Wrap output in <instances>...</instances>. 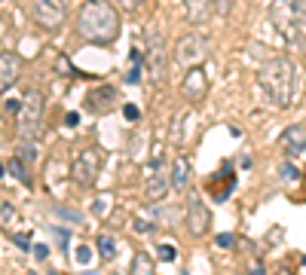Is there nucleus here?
<instances>
[{
  "instance_id": "nucleus-33",
  "label": "nucleus",
  "mask_w": 306,
  "mask_h": 275,
  "mask_svg": "<svg viewBox=\"0 0 306 275\" xmlns=\"http://www.w3.org/2000/svg\"><path fill=\"white\" fill-rule=\"evenodd\" d=\"M64 122H67V125H70V128H74V125H77V122H80V113H67V116H64Z\"/></svg>"
},
{
  "instance_id": "nucleus-10",
  "label": "nucleus",
  "mask_w": 306,
  "mask_h": 275,
  "mask_svg": "<svg viewBox=\"0 0 306 275\" xmlns=\"http://www.w3.org/2000/svg\"><path fill=\"white\" fill-rule=\"evenodd\" d=\"M184 223H187V229H190V235H205L208 229H211V211H208V205L199 199V196H190L187 199V208H184Z\"/></svg>"
},
{
  "instance_id": "nucleus-16",
  "label": "nucleus",
  "mask_w": 306,
  "mask_h": 275,
  "mask_svg": "<svg viewBox=\"0 0 306 275\" xmlns=\"http://www.w3.org/2000/svg\"><path fill=\"white\" fill-rule=\"evenodd\" d=\"M184 12H187V22L190 25H205L208 18H211V0H184Z\"/></svg>"
},
{
  "instance_id": "nucleus-3",
  "label": "nucleus",
  "mask_w": 306,
  "mask_h": 275,
  "mask_svg": "<svg viewBox=\"0 0 306 275\" xmlns=\"http://www.w3.org/2000/svg\"><path fill=\"white\" fill-rule=\"evenodd\" d=\"M269 22L291 46L306 43V0H269Z\"/></svg>"
},
{
  "instance_id": "nucleus-19",
  "label": "nucleus",
  "mask_w": 306,
  "mask_h": 275,
  "mask_svg": "<svg viewBox=\"0 0 306 275\" xmlns=\"http://www.w3.org/2000/svg\"><path fill=\"white\" fill-rule=\"evenodd\" d=\"M6 168H9V174H12L15 180H22V183H25V187H31V174H28V162H22L19 156H15V159H9V165H6Z\"/></svg>"
},
{
  "instance_id": "nucleus-12",
  "label": "nucleus",
  "mask_w": 306,
  "mask_h": 275,
  "mask_svg": "<svg viewBox=\"0 0 306 275\" xmlns=\"http://www.w3.org/2000/svg\"><path fill=\"white\" fill-rule=\"evenodd\" d=\"M22 77V55L19 52H0V92H9Z\"/></svg>"
},
{
  "instance_id": "nucleus-30",
  "label": "nucleus",
  "mask_w": 306,
  "mask_h": 275,
  "mask_svg": "<svg viewBox=\"0 0 306 275\" xmlns=\"http://www.w3.org/2000/svg\"><path fill=\"white\" fill-rule=\"evenodd\" d=\"M34 257H37V260L43 263L46 257H49V245H34Z\"/></svg>"
},
{
  "instance_id": "nucleus-9",
  "label": "nucleus",
  "mask_w": 306,
  "mask_h": 275,
  "mask_svg": "<svg viewBox=\"0 0 306 275\" xmlns=\"http://www.w3.org/2000/svg\"><path fill=\"white\" fill-rule=\"evenodd\" d=\"M172 190L169 168H163V162H150L144 168V199L147 202H163Z\"/></svg>"
},
{
  "instance_id": "nucleus-18",
  "label": "nucleus",
  "mask_w": 306,
  "mask_h": 275,
  "mask_svg": "<svg viewBox=\"0 0 306 275\" xmlns=\"http://www.w3.org/2000/svg\"><path fill=\"white\" fill-rule=\"evenodd\" d=\"M98 257H101L104 263H111L114 257H117V242H114V235H107V232L98 235Z\"/></svg>"
},
{
  "instance_id": "nucleus-24",
  "label": "nucleus",
  "mask_w": 306,
  "mask_h": 275,
  "mask_svg": "<svg viewBox=\"0 0 306 275\" xmlns=\"http://www.w3.org/2000/svg\"><path fill=\"white\" fill-rule=\"evenodd\" d=\"M107 208H111V196H98V199L92 202V214H98V217H104Z\"/></svg>"
},
{
  "instance_id": "nucleus-13",
  "label": "nucleus",
  "mask_w": 306,
  "mask_h": 275,
  "mask_svg": "<svg viewBox=\"0 0 306 275\" xmlns=\"http://www.w3.org/2000/svg\"><path fill=\"white\" fill-rule=\"evenodd\" d=\"M279 144L285 147V153H288V156L303 153V150H306V122L288 125L285 132H282V138H279Z\"/></svg>"
},
{
  "instance_id": "nucleus-17",
  "label": "nucleus",
  "mask_w": 306,
  "mask_h": 275,
  "mask_svg": "<svg viewBox=\"0 0 306 275\" xmlns=\"http://www.w3.org/2000/svg\"><path fill=\"white\" fill-rule=\"evenodd\" d=\"M135 275H150L153 269H156V257H150L147 251H138L135 257H132V266H129Z\"/></svg>"
},
{
  "instance_id": "nucleus-26",
  "label": "nucleus",
  "mask_w": 306,
  "mask_h": 275,
  "mask_svg": "<svg viewBox=\"0 0 306 275\" xmlns=\"http://www.w3.org/2000/svg\"><path fill=\"white\" fill-rule=\"evenodd\" d=\"M214 245H218V248H233V245H236V235H233V232H221L218 238H214Z\"/></svg>"
},
{
  "instance_id": "nucleus-6",
  "label": "nucleus",
  "mask_w": 306,
  "mask_h": 275,
  "mask_svg": "<svg viewBox=\"0 0 306 275\" xmlns=\"http://www.w3.org/2000/svg\"><path fill=\"white\" fill-rule=\"evenodd\" d=\"M101 162H104V156H101L98 147H86V150H80L74 156V162H70V180H74L77 187H92L98 171H101Z\"/></svg>"
},
{
  "instance_id": "nucleus-21",
  "label": "nucleus",
  "mask_w": 306,
  "mask_h": 275,
  "mask_svg": "<svg viewBox=\"0 0 306 275\" xmlns=\"http://www.w3.org/2000/svg\"><path fill=\"white\" fill-rule=\"evenodd\" d=\"M92 257H95V251L89 248V245H77V251H74V260H77L80 266H89V263H92Z\"/></svg>"
},
{
  "instance_id": "nucleus-29",
  "label": "nucleus",
  "mask_w": 306,
  "mask_h": 275,
  "mask_svg": "<svg viewBox=\"0 0 306 275\" xmlns=\"http://www.w3.org/2000/svg\"><path fill=\"white\" fill-rule=\"evenodd\" d=\"M144 3V0H120V6H122V12H135L138 6Z\"/></svg>"
},
{
  "instance_id": "nucleus-27",
  "label": "nucleus",
  "mask_w": 306,
  "mask_h": 275,
  "mask_svg": "<svg viewBox=\"0 0 306 275\" xmlns=\"http://www.w3.org/2000/svg\"><path fill=\"white\" fill-rule=\"evenodd\" d=\"M12 238H15V245H19L22 251H31V248H34V245H31V235H28V232H25V235L19 232V235H12Z\"/></svg>"
},
{
  "instance_id": "nucleus-11",
  "label": "nucleus",
  "mask_w": 306,
  "mask_h": 275,
  "mask_svg": "<svg viewBox=\"0 0 306 275\" xmlns=\"http://www.w3.org/2000/svg\"><path fill=\"white\" fill-rule=\"evenodd\" d=\"M181 95H184L187 101H202V98L208 95V77H205V70H202L199 64L187 67L184 80H181Z\"/></svg>"
},
{
  "instance_id": "nucleus-5",
  "label": "nucleus",
  "mask_w": 306,
  "mask_h": 275,
  "mask_svg": "<svg viewBox=\"0 0 306 275\" xmlns=\"http://www.w3.org/2000/svg\"><path fill=\"white\" fill-rule=\"evenodd\" d=\"M43 110H46L43 92L28 89L25 98H22V107H19V138L34 141V138L40 135V128H43Z\"/></svg>"
},
{
  "instance_id": "nucleus-20",
  "label": "nucleus",
  "mask_w": 306,
  "mask_h": 275,
  "mask_svg": "<svg viewBox=\"0 0 306 275\" xmlns=\"http://www.w3.org/2000/svg\"><path fill=\"white\" fill-rule=\"evenodd\" d=\"M156 260H163V263H172V260H178V245H169V242H163V245H159V251H156Z\"/></svg>"
},
{
  "instance_id": "nucleus-22",
  "label": "nucleus",
  "mask_w": 306,
  "mask_h": 275,
  "mask_svg": "<svg viewBox=\"0 0 306 275\" xmlns=\"http://www.w3.org/2000/svg\"><path fill=\"white\" fill-rule=\"evenodd\" d=\"M233 6H236V0H211V9L218 12V15H230Z\"/></svg>"
},
{
  "instance_id": "nucleus-4",
  "label": "nucleus",
  "mask_w": 306,
  "mask_h": 275,
  "mask_svg": "<svg viewBox=\"0 0 306 275\" xmlns=\"http://www.w3.org/2000/svg\"><path fill=\"white\" fill-rule=\"evenodd\" d=\"M144 43H147V55H144V70L150 73L153 83H163L169 73V49H166V37L159 28L144 31Z\"/></svg>"
},
{
  "instance_id": "nucleus-2",
  "label": "nucleus",
  "mask_w": 306,
  "mask_h": 275,
  "mask_svg": "<svg viewBox=\"0 0 306 275\" xmlns=\"http://www.w3.org/2000/svg\"><path fill=\"white\" fill-rule=\"evenodd\" d=\"M77 37L92 46H111L120 37V12L107 0H86L77 9Z\"/></svg>"
},
{
  "instance_id": "nucleus-25",
  "label": "nucleus",
  "mask_w": 306,
  "mask_h": 275,
  "mask_svg": "<svg viewBox=\"0 0 306 275\" xmlns=\"http://www.w3.org/2000/svg\"><path fill=\"white\" fill-rule=\"evenodd\" d=\"M56 211H59L61 217H67L74 226H80V223H83V214H80V211H74V208H56Z\"/></svg>"
},
{
  "instance_id": "nucleus-34",
  "label": "nucleus",
  "mask_w": 306,
  "mask_h": 275,
  "mask_svg": "<svg viewBox=\"0 0 306 275\" xmlns=\"http://www.w3.org/2000/svg\"><path fill=\"white\" fill-rule=\"evenodd\" d=\"M59 70H61V73H67V70H70V64H67V58H59Z\"/></svg>"
},
{
  "instance_id": "nucleus-31",
  "label": "nucleus",
  "mask_w": 306,
  "mask_h": 275,
  "mask_svg": "<svg viewBox=\"0 0 306 275\" xmlns=\"http://www.w3.org/2000/svg\"><path fill=\"white\" fill-rule=\"evenodd\" d=\"M122 113H125V119H132V122L141 116V113H138V107H132V104H125V107H122Z\"/></svg>"
},
{
  "instance_id": "nucleus-1",
  "label": "nucleus",
  "mask_w": 306,
  "mask_h": 275,
  "mask_svg": "<svg viewBox=\"0 0 306 275\" xmlns=\"http://www.w3.org/2000/svg\"><path fill=\"white\" fill-rule=\"evenodd\" d=\"M257 86L263 92V98L273 104L276 110H288L300 98V86H303L297 61L288 58V55H276V58H269L257 70Z\"/></svg>"
},
{
  "instance_id": "nucleus-36",
  "label": "nucleus",
  "mask_w": 306,
  "mask_h": 275,
  "mask_svg": "<svg viewBox=\"0 0 306 275\" xmlns=\"http://www.w3.org/2000/svg\"><path fill=\"white\" fill-rule=\"evenodd\" d=\"M303 266H306V257H303Z\"/></svg>"
},
{
  "instance_id": "nucleus-14",
  "label": "nucleus",
  "mask_w": 306,
  "mask_h": 275,
  "mask_svg": "<svg viewBox=\"0 0 306 275\" xmlns=\"http://www.w3.org/2000/svg\"><path fill=\"white\" fill-rule=\"evenodd\" d=\"M117 101V89L114 86H98L86 95V110H92V113H107V110L114 107Z\"/></svg>"
},
{
  "instance_id": "nucleus-7",
  "label": "nucleus",
  "mask_w": 306,
  "mask_h": 275,
  "mask_svg": "<svg viewBox=\"0 0 306 275\" xmlns=\"http://www.w3.org/2000/svg\"><path fill=\"white\" fill-rule=\"evenodd\" d=\"M31 15L43 31H59L67 18V0H31Z\"/></svg>"
},
{
  "instance_id": "nucleus-32",
  "label": "nucleus",
  "mask_w": 306,
  "mask_h": 275,
  "mask_svg": "<svg viewBox=\"0 0 306 275\" xmlns=\"http://www.w3.org/2000/svg\"><path fill=\"white\" fill-rule=\"evenodd\" d=\"M135 232H153V226L144 223V220H135Z\"/></svg>"
},
{
  "instance_id": "nucleus-28",
  "label": "nucleus",
  "mask_w": 306,
  "mask_h": 275,
  "mask_svg": "<svg viewBox=\"0 0 306 275\" xmlns=\"http://www.w3.org/2000/svg\"><path fill=\"white\" fill-rule=\"evenodd\" d=\"M138 80H141V64H135L129 73H125V83H129V86H135Z\"/></svg>"
},
{
  "instance_id": "nucleus-35",
  "label": "nucleus",
  "mask_w": 306,
  "mask_h": 275,
  "mask_svg": "<svg viewBox=\"0 0 306 275\" xmlns=\"http://www.w3.org/2000/svg\"><path fill=\"white\" fill-rule=\"evenodd\" d=\"M3 171H6V168H3V165H0V174H3Z\"/></svg>"
},
{
  "instance_id": "nucleus-8",
  "label": "nucleus",
  "mask_w": 306,
  "mask_h": 275,
  "mask_svg": "<svg viewBox=\"0 0 306 275\" xmlns=\"http://www.w3.org/2000/svg\"><path fill=\"white\" fill-rule=\"evenodd\" d=\"M205 52H208V43H205L202 34H196V31H193V34H184L181 40L175 43V64H181V67L202 64Z\"/></svg>"
},
{
  "instance_id": "nucleus-23",
  "label": "nucleus",
  "mask_w": 306,
  "mask_h": 275,
  "mask_svg": "<svg viewBox=\"0 0 306 275\" xmlns=\"http://www.w3.org/2000/svg\"><path fill=\"white\" fill-rule=\"evenodd\" d=\"M34 144L28 141V138H22V144H19V159H25V162H34Z\"/></svg>"
},
{
  "instance_id": "nucleus-15",
  "label": "nucleus",
  "mask_w": 306,
  "mask_h": 275,
  "mask_svg": "<svg viewBox=\"0 0 306 275\" xmlns=\"http://www.w3.org/2000/svg\"><path fill=\"white\" fill-rule=\"evenodd\" d=\"M169 177H172V190L184 193V190L190 187V177H193L190 159H187V156H175V159H172V168H169Z\"/></svg>"
}]
</instances>
